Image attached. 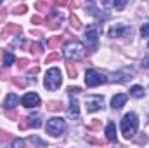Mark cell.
<instances>
[{
  "label": "cell",
  "instance_id": "1",
  "mask_svg": "<svg viewBox=\"0 0 149 148\" xmlns=\"http://www.w3.org/2000/svg\"><path fill=\"white\" fill-rule=\"evenodd\" d=\"M137 127H139L137 115H135V113H127V115L123 117V120H121V134H123L127 140H130V138L135 136Z\"/></svg>",
  "mask_w": 149,
  "mask_h": 148
},
{
  "label": "cell",
  "instance_id": "2",
  "mask_svg": "<svg viewBox=\"0 0 149 148\" xmlns=\"http://www.w3.org/2000/svg\"><path fill=\"white\" fill-rule=\"evenodd\" d=\"M61 82H63V78H61V72H59V68H50V70H47V73H45V80H43L45 89H49V91H56V89L61 87Z\"/></svg>",
  "mask_w": 149,
  "mask_h": 148
},
{
  "label": "cell",
  "instance_id": "3",
  "mask_svg": "<svg viewBox=\"0 0 149 148\" xmlns=\"http://www.w3.org/2000/svg\"><path fill=\"white\" fill-rule=\"evenodd\" d=\"M85 54V47L81 42L78 40H71L66 47H64V56L70 58V59H81Z\"/></svg>",
  "mask_w": 149,
  "mask_h": 148
},
{
  "label": "cell",
  "instance_id": "4",
  "mask_svg": "<svg viewBox=\"0 0 149 148\" xmlns=\"http://www.w3.org/2000/svg\"><path fill=\"white\" fill-rule=\"evenodd\" d=\"M99 33H101V28H99L97 25H90V26L85 30V42H87V45H88L90 51H95V49H97Z\"/></svg>",
  "mask_w": 149,
  "mask_h": 148
},
{
  "label": "cell",
  "instance_id": "5",
  "mask_svg": "<svg viewBox=\"0 0 149 148\" xmlns=\"http://www.w3.org/2000/svg\"><path fill=\"white\" fill-rule=\"evenodd\" d=\"M66 131V120L64 118H59V117H54L47 122V132L52 134V136H61L63 132Z\"/></svg>",
  "mask_w": 149,
  "mask_h": 148
},
{
  "label": "cell",
  "instance_id": "6",
  "mask_svg": "<svg viewBox=\"0 0 149 148\" xmlns=\"http://www.w3.org/2000/svg\"><path fill=\"white\" fill-rule=\"evenodd\" d=\"M106 80H108L106 75L101 73V72H97V70H88L87 75H85V82H87L88 87H97V85L104 84Z\"/></svg>",
  "mask_w": 149,
  "mask_h": 148
},
{
  "label": "cell",
  "instance_id": "7",
  "mask_svg": "<svg viewBox=\"0 0 149 148\" xmlns=\"http://www.w3.org/2000/svg\"><path fill=\"white\" fill-rule=\"evenodd\" d=\"M61 21H63V14H61L59 11H52V12L49 14V18H47L43 23L47 25L49 30H57V28L61 26Z\"/></svg>",
  "mask_w": 149,
  "mask_h": 148
},
{
  "label": "cell",
  "instance_id": "8",
  "mask_svg": "<svg viewBox=\"0 0 149 148\" xmlns=\"http://www.w3.org/2000/svg\"><path fill=\"white\" fill-rule=\"evenodd\" d=\"M85 105H87V111L88 113H94V111L101 110L104 106V99H102V96H88Z\"/></svg>",
  "mask_w": 149,
  "mask_h": 148
},
{
  "label": "cell",
  "instance_id": "9",
  "mask_svg": "<svg viewBox=\"0 0 149 148\" xmlns=\"http://www.w3.org/2000/svg\"><path fill=\"white\" fill-rule=\"evenodd\" d=\"M108 33H109V37H113V38H116V37H132V28L127 26V25H123V23H120V25L113 26Z\"/></svg>",
  "mask_w": 149,
  "mask_h": 148
},
{
  "label": "cell",
  "instance_id": "10",
  "mask_svg": "<svg viewBox=\"0 0 149 148\" xmlns=\"http://www.w3.org/2000/svg\"><path fill=\"white\" fill-rule=\"evenodd\" d=\"M21 103H23V106H26V108H33V106H38V105H40V98H38L37 92H28V94L23 96Z\"/></svg>",
  "mask_w": 149,
  "mask_h": 148
},
{
  "label": "cell",
  "instance_id": "11",
  "mask_svg": "<svg viewBox=\"0 0 149 148\" xmlns=\"http://www.w3.org/2000/svg\"><path fill=\"white\" fill-rule=\"evenodd\" d=\"M14 33H21V26L16 25V23H7L5 28L2 30V35H3V37H10V35H14Z\"/></svg>",
  "mask_w": 149,
  "mask_h": 148
},
{
  "label": "cell",
  "instance_id": "12",
  "mask_svg": "<svg viewBox=\"0 0 149 148\" xmlns=\"http://www.w3.org/2000/svg\"><path fill=\"white\" fill-rule=\"evenodd\" d=\"M127 2L128 0H102V5H106V7H113V9H123L125 5H127Z\"/></svg>",
  "mask_w": 149,
  "mask_h": 148
},
{
  "label": "cell",
  "instance_id": "13",
  "mask_svg": "<svg viewBox=\"0 0 149 148\" xmlns=\"http://www.w3.org/2000/svg\"><path fill=\"white\" fill-rule=\"evenodd\" d=\"M125 101H127V96H125V94H116L111 99V106L114 110H120V108L125 105Z\"/></svg>",
  "mask_w": 149,
  "mask_h": 148
},
{
  "label": "cell",
  "instance_id": "14",
  "mask_svg": "<svg viewBox=\"0 0 149 148\" xmlns=\"http://www.w3.org/2000/svg\"><path fill=\"white\" fill-rule=\"evenodd\" d=\"M68 115H70V117H78V115H80V105H78V101H76L74 98H71V101H70Z\"/></svg>",
  "mask_w": 149,
  "mask_h": 148
},
{
  "label": "cell",
  "instance_id": "15",
  "mask_svg": "<svg viewBox=\"0 0 149 148\" xmlns=\"http://www.w3.org/2000/svg\"><path fill=\"white\" fill-rule=\"evenodd\" d=\"M17 103H19V96L14 94V92H10V94L5 98V101H3V106H5V108H12V106H16Z\"/></svg>",
  "mask_w": 149,
  "mask_h": 148
},
{
  "label": "cell",
  "instance_id": "16",
  "mask_svg": "<svg viewBox=\"0 0 149 148\" xmlns=\"http://www.w3.org/2000/svg\"><path fill=\"white\" fill-rule=\"evenodd\" d=\"M106 138H108V141H116V125H114V122L108 124V127H106Z\"/></svg>",
  "mask_w": 149,
  "mask_h": 148
},
{
  "label": "cell",
  "instance_id": "17",
  "mask_svg": "<svg viewBox=\"0 0 149 148\" xmlns=\"http://www.w3.org/2000/svg\"><path fill=\"white\" fill-rule=\"evenodd\" d=\"M87 12H88V14H92V16H95V18H99L101 21L108 18V14H102V12H101V11H97V9H95L94 5H90V7H87Z\"/></svg>",
  "mask_w": 149,
  "mask_h": 148
},
{
  "label": "cell",
  "instance_id": "18",
  "mask_svg": "<svg viewBox=\"0 0 149 148\" xmlns=\"http://www.w3.org/2000/svg\"><path fill=\"white\" fill-rule=\"evenodd\" d=\"M30 125H33L35 129L42 127V117H40L38 113H33V115H30Z\"/></svg>",
  "mask_w": 149,
  "mask_h": 148
},
{
  "label": "cell",
  "instance_id": "19",
  "mask_svg": "<svg viewBox=\"0 0 149 148\" xmlns=\"http://www.w3.org/2000/svg\"><path fill=\"white\" fill-rule=\"evenodd\" d=\"M42 49H43V47H42L40 44H35V42H33V44H30V52H31L35 58L42 56Z\"/></svg>",
  "mask_w": 149,
  "mask_h": 148
},
{
  "label": "cell",
  "instance_id": "20",
  "mask_svg": "<svg viewBox=\"0 0 149 148\" xmlns=\"http://www.w3.org/2000/svg\"><path fill=\"white\" fill-rule=\"evenodd\" d=\"M66 68H68V75H70V78H76L78 70H76V66H74L73 61H68V63H66Z\"/></svg>",
  "mask_w": 149,
  "mask_h": 148
},
{
  "label": "cell",
  "instance_id": "21",
  "mask_svg": "<svg viewBox=\"0 0 149 148\" xmlns=\"http://www.w3.org/2000/svg\"><path fill=\"white\" fill-rule=\"evenodd\" d=\"M61 108H63L61 101H49L47 103V110H50V111H59Z\"/></svg>",
  "mask_w": 149,
  "mask_h": 148
},
{
  "label": "cell",
  "instance_id": "22",
  "mask_svg": "<svg viewBox=\"0 0 149 148\" xmlns=\"http://www.w3.org/2000/svg\"><path fill=\"white\" fill-rule=\"evenodd\" d=\"M130 94H132L134 98H142V96H144V89H142L141 85H134V87L130 89Z\"/></svg>",
  "mask_w": 149,
  "mask_h": 148
},
{
  "label": "cell",
  "instance_id": "23",
  "mask_svg": "<svg viewBox=\"0 0 149 148\" xmlns=\"http://www.w3.org/2000/svg\"><path fill=\"white\" fill-rule=\"evenodd\" d=\"M61 44H63V37H52L47 42V45H49L50 49H56V47H59Z\"/></svg>",
  "mask_w": 149,
  "mask_h": 148
},
{
  "label": "cell",
  "instance_id": "24",
  "mask_svg": "<svg viewBox=\"0 0 149 148\" xmlns=\"http://www.w3.org/2000/svg\"><path fill=\"white\" fill-rule=\"evenodd\" d=\"M101 127H102V120H99V118H94L88 124V131H99Z\"/></svg>",
  "mask_w": 149,
  "mask_h": 148
},
{
  "label": "cell",
  "instance_id": "25",
  "mask_svg": "<svg viewBox=\"0 0 149 148\" xmlns=\"http://www.w3.org/2000/svg\"><path fill=\"white\" fill-rule=\"evenodd\" d=\"M30 127V117H19V129L26 131Z\"/></svg>",
  "mask_w": 149,
  "mask_h": 148
},
{
  "label": "cell",
  "instance_id": "26",
  "mask_svg": "<svg viewBox=\"0 0 149 148\" xmlns=\"http://www.w3.org/2000/svg\"><path fill=\"white\" fill-rule=\"evenodd\" d=\"M70 23H71V26H73L74 30H80V28H81V23H80V19H78L74 14L70 16Z\"/></svg>",
  "mask_w": 149,
  "mask_h": 148
},
{
  "label": "cell",
  "instance_id": "27",
  "mask_svg": "<svg viewBox=\"0 0 149 148\" xmlns=\"http://www.w3.org/2000/svg\"><path fill=\"white\" fill-rule=\"evenodd\" d=\"M109 80H111V82H127V75H123V73H113Z\"/></svg>",
  "mask_w": 149,
  "mask_h": 148
},
{
  "label": "cell",
  "instance_id": "28",
  "mask_svg": "<svg viewBox=\"0 0 149 148\" xmlns=\"http://www.w3.org/2000/svg\"><path fill=\"white\" fill-rule=\"evenodd\" d=\"M12 63H14V54H12V52H5V54H3V65L9 66V65H12Z\"/></svg>",
  "mask_w": 149,
  "mask_h": 148
},
{
  "label": "cell",
  "instance_id": "29",
  "mask_svg": "<svg viewBox=\"0 0 149 148\" xmlns=\"http://www.w3.org/2000/svg\"><path fill=\"white\" fill-rule=\"evenodd\" d=\"M10 80H12V84H14L16 87H19V89H23V87L26 85V82H24V80H23L21 77H12Z\"/></svg>",
  "mask_w": 149,
  "mask_h": 148
},
{
  "label": "cell",
  "instance_id": "30",
  "mask_svg": "<svg viewBox=\"0 0 149 148\" xmlns=\"http://www.w3.org/2000/svg\"><path fill=\"white\" fill-rule=\"evenodd\" d=\"M59 58H61L59 52H52V54H49V56L45 58V65H49V63H52V61H56V59H59Z\"/></svg>",
  "mask_w": 149,
  "mask_h": 148
},
{
  "label": "cell",
  "instance_id": "31",
  "mask_svg": "<svg viewBox=\"0 0 149 148\" xmlns=\"http://www.w3.org/2000/svg\"><path fill=\"white\" fill-rule=\"evenodd\" d=\"M26 9H28V7H26V5H23V4H21V5H16V7L12 9V14H24V12H26Z\"/></svg>",
  "mask_w": 149,
  "mask_h": 148
},
{
  "label": "cell",
  "instance_id": "32",
  "mask_svg": "<svg viewBox=\"0 0 149 148\" xmlns=\"http://www.w3.org/2000/svg\"><path fill=\"white\" fill-rule=\"evenodd\" d=\"M5 117L10 118V120H16V118H19V113L14 110H9V111H5Z\"/></svg>",
  "mask_w": 149,
  "mask_h": 148
},
{
  "label": "cell",
  "instance_id": "33",
  "mask_svg": "<svg viewBox=\"0 0 149 148\" xmlns=\"http://www.w3.org/2000/svg\"><path fill=\"white\" fill-rule=\"evenodd\" d=\"M35 9H38V11H47V9H49V4L40 0V2H37V4H35Z\"/></svg>",
  "mask_w": 149,
  "mask_h": 148
},
{
  "label": "cell",
  "instance_id": "34",
  "mask_svg": "<svg viewBox=\"0 0 149 148\" xmlns=\"http://www.w3.org/2000/svg\"><path fill=\"white\" fill-rule=\"evenodd\" d=\"M28 65H30V61H28V59H24V58L17 61V68H19V70H24V68H28Z\"/></svg>",
  "mask_w": 149,
  "mask_h": 148
},
{
  "label": "cell",
  "instance_id": "35",
  "mask_svg": "<svg viewBox=\"0 0 149 148\" xmlns=\"http://www.w3.org/2000/svg\"><path fill=\"white\" fill-rule=\"evenodd\" d=\"M9 140H10V134L0 129V141H2V143H5V141H9Z\"/></svg>",
  "mask_w": 149,
  "mask_h": 148
},
{
  "label": "cell",
  "instance_id": "36",
  "mask_svg": "<svg viewBox=\"0 0 149 148\" xmlns=\"http://www.w3.org/2000/svg\"><path fill=\"white\" fill-rule=\"evenodd\" d=\"M141 35H142V37H149V21L144 23V26L141 28Z\"/></svg>",
  "mask_w": 149,
  "mask_h": 148
},
{
  "label": "cell",
  "instance_id": "37",
  "mask_svg": "<svg viewBox=\"0 0 149 148\" xmlns=\"http://www.w3.org/2000/svg\"><path fill=\"white\" fill-rule=\"evenodd\" d=\"M80 92H81L80 87H68V94H70V96H73V94H80Z\"/></svg>",
  "mask_w": 149,
  "mask_h": 148
},
{
  "label": "cell",
  "instance_id": "38",
  "mask_svg": "<svg viewBox=\"0 0 149 148\" xmlns=\"http://www.w3.org/2000/svg\"><path fill=\"white\" fill-rule=\"evenodd\" d=\"M7 78H10V73L7 70H0V80H7Z\"/></svg>",
  "mask_w": 149,
  "mask_h": 148
},
{
  "label": "cell",
  "instance_id": "39",
  "mask_svg": "<svg viewBox=\"0 0 149 148\" xmlns=\"http://www.w3.org/2000/svg\"><path fill=\"white\" fill-rule=\"evenodd\" d=\"M24 145H26V141H23V140H14V141H12V147H16V148L24 147Z\"/></svg>",
  "mask_w": 149,
  "mask_h": 148
},
{
  "label": "cell",
  "instance_id": "40",
  "mask_svg": "<svg viewBox=\"0 0 149 148\" xmlns=\"http://www.w3.org/2000/svg\"><path fill=\"white\" fill-rule=\"evenodd\" d=\"M42 23H43V19L40 16H33L31 18V25H42Z\"/></svg>",
  "mask_w": 149,
  "mask_h": 148
},
{
  "label": "cell",
  "instance_id": "41",
  "mask_svg": "<svg viewBox=\"0 0 149 148\" xmlns=\"http://www.w3.org/2000/svg\"><path fill=\"white\" fill-rule=\"evenodd\" d=\"M87 141H88V143H95V145H104V141L95 140V138H87Z\"/></svg>",
  "mask_w": 149,
  "mask_h": 148
},
{
  "label": "cell",
  "instance_id": "42",
  "mask_svg": "<svg viewBox=\"0 0 149 148\" xmlns=\"http://www.w3.org/2000/svg\"><path fill=\"white\" fill-rule=\"evenodd\" d=\"M5 16H7V11L0 9V23H5Z\"/></svg>",
  "mask_w": 149,
  "mask_h": 148
},
{
  "label": "cell",
  "instance_id": "43",
  "mask_svg": "<svg viewBox=\"0 0 149 148\" xmlns=\"http://www.w3.org/2000/svg\"><path fill=\"white\" fill-rule=\"evenodd\" d=\"M137 143H141V145H142V143H148V136H146V134H142V136L137 140Z\"/></svg>",
  "mask_w": 149,
  "mask_h": 148
},
{
  "label": "cell",
  "instance_id": "44",
  "mask_svg": "<svg viewBox=\"0 0 149 148\" xmlns=\"http://www.w3.org/2000/svg\"><path fill=\"white\" fill-rule=\"evenodd\" d=\"M80 7V0H71V9H76Z\"/></svg>",
  "mask_w": 149,
  "mask_h": 148
},
{
  "label": "cell",
  "instance_id": "45",
  "mask_svg": "<svg viewBox=\"0 0 149 148\" xmlns=\"http://www.w3.org/2000/svg\"><path fill=\"white\" fill-rule=\"evenodd\" d=\"M56 5H68V0H56Z\"/></svg>",
  "mask_w": 149,
  "mask_h": 148
},
{
  "label": "cell",
  "instance_id": "46",
  "mask_svg": "<svg viewBox=\"0 0 149 148\" xmlns=\"http://www.w3.org/2000/svg\"><path fill=\"white\" fill-rule=\"evenodd\" d=\"M38 72H40V68H38V66H35V68H31V70H30V75H37Z\"/></svg>",
  "mask_w": 149,
  "mask_h": 148
},
{
  "label": "cell",
  "instance_id": "47",
  "mask_svg": "<svg viewBox=\"0 0 149 148\" xmlns=\"http://www.w3.org/2000/svg\"><path fill=\"white\" fill-rule=\"evenodd\" d=\"M14 45H19V47H21V45H23V38H16V40H14Z\"/></svg>",
  "mask_w": 149,
  "mask_h": 148
},
{
  "label": "cell",
  "instance_id": "48",
  "mask_svg": "<svg viewBox=\"0 0 149 148\" xmlns=\"http://www.w3.org/2000/svg\"><path fill=\"white\" fill-rule=\"evenodd\" d=\"M31 33H33V37H42V33H40V32H31Z\"/></svg>",
  "mask_w": 149,
  "mask_h": 148
},
{
  "label": "cell",
  "instance_id": "49",
  "mask_svg": "<svg viewBox=\"0 0 149 148\" xmlns=\"http://www.w3.org/2000/svg\"><path fill=\"white\" fill-rule=\"evenodd\" d=\"M3 54H5V52H3V51L0 49V61H2V56H3Z\"/></svg>",
  "mask_w": 149,
  "mask_h": 148
},
{
  "label": "cell",
  "instance_id": "50",
  "mask_svg": "<svg viewBox=\"0 0 149 148\" xmlns=\"http://www.w3.org/2000/svg\"><path fill=\"white\" fill-rule=\"evenodd\" d=\"M88 2H90V4H92V2H94V0H88Z\"/></svg>",
  "mask_w": 149,
  "mask_h": 148
},
{
  "label": "cell",
  "instance_id": "51",
  "mask_svg": "<svg viewBox=\"0 0 149 148\" xmlns=\"http://www.w3.org/2000/svg\"><path fill=\"white\" fill-rule=\"evenodd\" d=\"M0 2H2V0H0Z\"/></svg>",
  "mask_w": 149,
  "mask_h": 148
}]
</instances>
